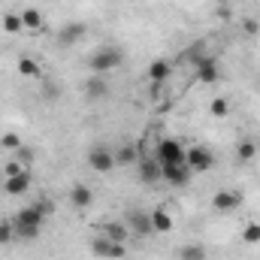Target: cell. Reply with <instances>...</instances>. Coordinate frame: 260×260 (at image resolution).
<instances>
[{
    "label": "cell",
    "instance_id": "obj_1",
    "mask_svg": "<svg viewBox=\"0 0 260 260\" xmlns=\"http://www.w3.org/2000/svg\"><path fill=\"white\" fill-rule=\"evenodd\" d=\"M49 212H52V203H49V200H37V203L18 209V215L12 218L15 236H18V239H37V236H40V227H43V221H46Z\"/></svg>",
    "mask_w": 260,
    "mask_h": 260
},
{
    "label": "cell",
    "instance_id": "obj_2",
    "mask_svg": "<svg viewBox=\"0 0 260 260\" xmlns=\"http://www.w3.org/2000/svg\"><path fill=\"white\" fill-rule=\"evenodd\" d=\"M121 61H124L121 49H115V46H103V49H97V52L88 58V67L94 70V76H106V73H112L115 67H121Z\"/></svg>",
    "mask_w": 260,
    "mask_h": 260
},
{
    "label": "cell",
    "instance_id": "obj_3",
    "mask_svg": "<svg viewBox=\"0 0 260 260\" xmlns=\"http://www.w3.org/2000/svg\"><path fill=\"white\" fill-rule=\"evenodd\" d=\"M185 154H188V148L179 139H160L157 148H154V160L160 167H167V164H185Z\"/></svg>",
    "mask_w": 260,
    "mask_h": 260
},
{
    "label": "cell",
    "instance_id": "obj_4",
    "mask_svg": "<svg viewBox=\"0 0 260 260\" xmlns=\"http://www.w3.org/2000/svg\"><path fill=\"white\" fill-rule=\"evenodd\" d=\"M185 164L191 167V173H209L215 167V154L206 145H191L188 154H185Z\"/></svg>",
    "mask_w": 260,
    "mask_h": 260
},
{
    "label": "cell",
    "instance_id": "obj_5",
    "mask_svg": "<svg viewBox=\"0 0 260 260\" xmlns=\"http://www.w3.org/2000/svg\"><path fill=\"white\" fill-rule=\"evenodd\" d=\"M88 167H91L94 173H109V170H115V151L106 148V145H94V148L88 151Z\"/></svg>",
    "mask_w": 260,
    "mask_h": 260
},
{
    "label": "cell",
    "instance_id": "obj_6",
    "mask_svg": "<svg viewBox=\"0 0 260 260\" xmlns=\"http://www.w3.org/2000/svg\"><path fill=\"white\" fill-rule=\"evenodd\" d=\"M91 251H94V257H106V260H121L127 251H124V242H112V239H106L103 233L91 242Z\"/></svg>",
    "mask_w": 260,
    "mask_h": 260
},
{
    "label": "cell",
    "instance_id": "obj_7",
    "mask_svg": "<svg viewBox=\"0 0 260 260\" xmlns=\"http://www.w3.org/2000/svg\"><path fill=\"white\" fill-rule=\"evenodd\" d=\"M124 224L130 227V233H136V236L154 233V230H151V212H142V209H130L127 218H124Z\"/></svg>",
    "mask_w": 260,
    "mask_h": 260
},
{
    "label": "cell",
    "instance_id": "obj_8",
    "mask_svg": "<svg viewBox=\"0 0 260 260\" xmlns=\"http://www.w3.org/2000/svg\"><path fill=\"white\" fill-rule=\"evenodd\" d=\"M164 170V179L173 185V188H185V185H191V167L188 164H167V167H160Z\"/></svg>",
    "mask_w": 260,
    "mask_h": 260
},
{
    "label": "cell",
    "instance_id": "obj_9",
    "mask_svg": "<svg viewBox=\"0 0 260 260\" xmlns=\"http://www.w3.org/2000/svg\"><path fill=\"white\" fill-rule=\"evenodd\" d=\"M242 206V194L239 191H218L212 197V209L215 212H236Z\"/></svg>",
    "mask_w": 260,
    "mask_h": 260
},
{
    "label": "cell",
    "instance_id": "obj_10",
    "mask_svg": "<svg viewBox=\"0 0 260 260\" xmlns=\"http://www.w3.org/2000/svg\"><path fill=\"white\" fill-rule=\"evenodd\" d=\"M3 191L9 197H24L30 191V173L24 170V173H18V176H9V179L3 182Z\"/></svg>",
    "mask_w": 260,
    "mask_h": 260
},
{
    "label": "cell",
    "instance_id": "obj_11",
    "mask_svg": "<svg viewBox=\"0 0 260 260\" xmlns=\"http://www.w3.org/2000/svg\"><path fill=\"white\" fill-rule=\"evenodd\" d=\"M139 179H142V185H154V182L164 179V170H160V164L154 160V154L145 157V160H139Z\"/></svg>",
    "mask_w": 260,
    "mask_h": 260
},
{
    "label": "cell",
    "instance_id": "obj_12",
    "mask_svg": "<svg viewBox=\"0 0 260 260\" xmlns=\"http://www.w3.org/2000/svg\"><path fill=\"white\" fill-rule=\"evenodd\" d=\"M218 76H221V70L215 64V58H200V61H197V79H200L203 85H215Z\"/></svg>",
    "mask_w": 260,
    "mask_h": 260
},
{
    "label": "cell",
    "instance_id": "obj_13",
    "mask_svg": "<svg viewBox=\"0 0 260 260\" xmlns=\"http://www.w3.org/2000/svg\"><path fill=\"white\" fill-rule=\"evenodd\" d=\"M85 30H88V27H85L82 21H70V24H64V27L58 30V43H61V46H73V43H79V40L85 37Z\"/></svg>",
    "mask_w": 260,
    "mask_h": 260
},
{
    "label": "cell",
    "instance_id": "obj_14",
    "mask_svg": "<svg viewBox=\"0 0 260 260\" xmlns=\"http://www.w3.org/2000/svg\"><path fill=\"white\" fill-rule=\"evenodd\" d=\"M91 203H94V191H91L88 185L79 182V185L70 188V206H73V209H88Z\"/></svg>",
    "mask_w": 260,
    "mask_h": 260
},
{
    "label": "cell",
    "instance_id": "obj_15",
    "mask_svg": "<svg viewBox=\"0 0 260 260\" xmlns=\"http://www.w3.org/2000/svg\"><path fill=\"white\" fill-rule=\"evenodd\" d=\"M85 94H88L91 100H103V97H109V85H106V76H91V79L85 82Z\"/></svg>",
    "mask_w": 260,
    "mask_h": 260
},
{
    "label": "cell",
    "instance_id": "obj_16",
    "mask_svg": "<svg viewBox=\"0 0 260 260\" xmlns=\"http://www.w3.org/2000/svg\"><path fill=\"white\" fill-rule=\"evenodd\" d=\"M170 73H173V67H170V61H164V58H154L151 67H148V79H151V85H164V82L170 79Z\"/></svg>",
    "mask_w": 260,
    "mask_h": 260
},
{
    "label": "cell",
    "instance_id": "obj_17",
    "mask_svg": "<svg viewBox=\"0 0 260 260\" xmlns=\"http://www.w3.org/2000/svg\"><path fill=\"white\" fill-rule=\"evenodd\" d=\"M173 215L167 212V209H154L151 212V230L154 233H173Z\"/></svg>",
    "mask_w": 260,
    "mask_h": 260
},
{
    "label": "cell",
    "instance_id": "obj_18",
    "mask_svg": "<svg viewBox=\"0 0 260 260\" xmlns=\"http://www.w3.org/2000/svg\"><path fill=\"white\" fill-rule=\"evenodd\" d=\"M103 236L112 239V242H127L130 227L124 224V221H109V224H103Z\"/></svg>",
    "mask_w": 260,
    "mask_h": 260
},
{
    "label": "cell",
    "instance_id": "obj_19",
    "mask_svg": "<svg viewBox=\"0 0 260 260\" xmlns=\"http://www.w3.org/2000/svg\"><path fill=\"white\" fill-rule=\"evenodd\" d=\"M18 15H21V24H24V30H34V34H37V30L43 27V12H40V9L27 6V9H21Z\"/></svg>",
    "mask_w": 260,
    "mask_h": 260
},
{
    "label": "cell",
    "instance_id": "obj_20",
    "mask_svg": "<svg viewBox=\"0 0 260 260\" xmlns=\"http://www.w3.org/2000/svg\"><path fill=\"white\" fill-rule=\"evenodd\" d=\"M18 73H21L24 79H40V76H43L40 64H37L30 55H21V58H18Z\"/></svg>",
    "mask_w": 260,
    "mask_h": 260
},
{
    "label": "cell",
    "instance_id": "obj_21",
    "mask_svg": "<svg viewBox=\"0 0 260 260\" xmlns=\"http://www.w3.org/2000/svg\"><path fill=\"white\" fill-rule=\"evenodd\" d=\"M236 157H239L242 164H248V160H254V157H257V145H254L251 139H242V142L236 145Z\"/></svg>",
    "mask_w": 260,
    "mask_h": 260
},
{
    "label": "cell",
    "instance_id": "obj_22",
    "mask_svg": "<svg viewBox=\"0 0 260 260\" xmlns=\"http://www.w3.org/2000/svg\"><path fill=\"white\" fill-rule=\"evenodd\" d=\"M133 160H136V148H133V145L115 148V167H130Z\"/></svg>",
    "mask_w": 260,
    "mask_h": 260
},
{
    "label": "cell",
    "instance_id": "obj_23",
    "mask_svg": "<svg viewBox=\"0 0 260 260\" xmlns=\"http://www.w3.org/2000/svg\"><path fill=\"white\" fill-rule=\"evenodd\" d=\"M179 260H206V251H203V245L191 242V245H182L179 248Z\"/></svg>",
    "mask_w": 260,
    "mask_h": 260
},
{
    "label": "cell",
    "instance_id": "obj_24",
    "mask_svg": "<svg viewBox=\"0 0 260 260\" xmlns=\"http://www.w3.org/2000/svg\"><path fill=\"white\" fill-rule=\"evenodd\" d=\"M209 112H212L215 118H227V115H230V100H227V97H215V100L209 103Z\"/></svg>",
    "mask_w": 260,
    "mask_h": 260
},
{
    "label": "cell",
    "instance_id": "obj_25",
    "mask_svg": "<svg viewBox=\"0 0 260 260\" xmlns=\"http://www.w3.org/2000/svg\"><path fill=\"white\" fill-rule=\"evenodd\" d=\"M3 30H6V34H21V30H24V24H21V15H15V12H6V15H3Z\"/></svg>",
    "mask_w": 260,
    "mask_h": 260
},
{
    "label": "cell",
    "instance_id": "obj_26",
    "mask_svg": "<svg viewBox=\"0 0 260 260\" xmlns=\"http://www.w3.org/2000/svg\"><path fill=\"white\" fill-rule=\"evenodd\" d=\"M12 239H18V236H15L12 221H9V218H0V245H9Z\"/></svg>",
    "mask_w": 260,
    "mask_h": 260
},
{
    "label": "cell",
    "instance_id": "obj_27",
    "mask_svg": "<svg viewBox=\"0 0 260 260\" xmlns=\"http://www.w3.org/2000/svg\"><path fill=\"white\" fill-rule=\"evenodd\" d=\"M242 239H245L248 245H257V242H260V224H257V221L245 224V230H242Z\"/></svg>",
    "mask_w": 260,
    "mask_h": 260
},
{
    "label": "cell",
    "instance_id": "obj_28",
    "mask_svg": "<svg viewBox=\"0 0 260 260\" xmlns=\"http://www.w3.org/2000/svg\"><path fill=\"white\" fill-rule=\"evenodd\" d=\"M0 145L9 148V151H18V148H21V139H18L15 133H3V136H0Z\"/></svg>",
    "mask_w": 260,
    "mask_h": 260
},
{
    "label": "cell",
    "instance_id": "obj_29",
    "mask_svg": "<svg viewBox=\"0 0 260 260\" xmlns=\"http://www.w3.org/2000/svg\"><path fill=\"white\" fill-rule=\"evenodd\" d=\"M18 173H24V170H21V164L9 160V164H6V179H9V176H18Z\"/></svg>",
    "mask_w": 260,
    "mask_h": 260
}]
</instances>
